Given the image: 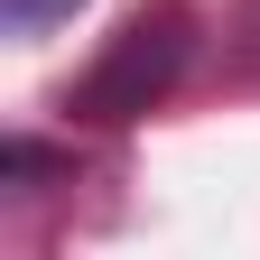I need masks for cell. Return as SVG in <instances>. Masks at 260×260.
<instances>
[{
	"instance_id": "cell-1",
	"label": "cell",
	"mask_w": 260,
	"mask_h": 260,
	"mask_svg": "<svg viewBox=\"0 0 260 260\" xmlns=\"http://www.w3.org/2000/svg\"><path fill=\"white\" fill-rule=\"evenodd\" d=\"M186 47H195V10L186 0H158V10L121 19V38L103 47V65H93L75 93H65V112L75 121H130V112H149L158 93L177 84Z\"/></svg>"
},
{
	"instance_id": "cell-2",
	"label": "cell",
	"mask_w": 260,
	"mask_h": 260,
	"mask_svg": "<svg viewBox=\"0 0 260 260\" xmlns=\"http://www.w3.org/2000/svg\"><path fill=\"white\" fill-rule=\"evenodd\" d=\"M65 10H75V0H10V19H19V28H56Z\"/></svg>"
}]
</instances>
